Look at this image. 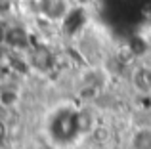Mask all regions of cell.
<instances>
[{
	"mask_svg": "<svg viewBox=\"0 0 151 149\" xmlns=\"http://www.w3.org/2000/svg\"><path fill=\"white\" fill-rule=\"evenodd\" d=\"M130 145H132V149H151V128L144 126L140 130H136Z\"/></svg>",
	"mask_w": 151,
	"mask_h": 149,
	"instance_id": "6da1fadb",
	"label": "cell"
},
{
	"mask_svg": "<svg viewBox=\"0 0 151 149\" xmlns=\"http://www.w3.org/2000/svg\"><path fill=\"white\" fill-rule=\"evenodd\" d=\"M67 11L65 0H44V14L52 19L63 17V14Z\"/></svg>",
	"mask_w": 151,
	"mask_h": 149,
	"instance_id": "7a4b0ae2",
	"label": "cell"
},
{
	"mask_svg": "<svg viewBox=\"0 0 151 149\" xmlns=\"http://www.w3.org/2000/svg\"><path fill=\"white\" fill-rule=\"evenodd\" d=\"M17 101V92L15 90H0V103L4 107H14Z\"/></svg>",
	"mask_w": 151,
	"mask_h": 149,
	"instance_id": "3957f363",
	"label": "cell"
}]
</instances>
